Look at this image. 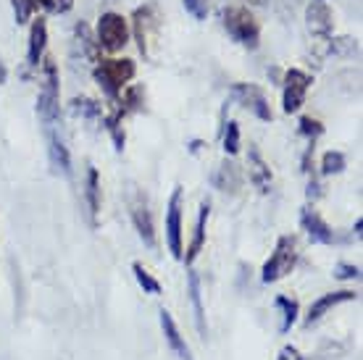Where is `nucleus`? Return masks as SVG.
Masks as SVG:
<instances>
[{"instance_id":"25","label":"nucleus","mask_w":363,"mask_h":360,"mask_svg":"<svg viewBox=\"0 0 363 360\" xmlns=\"http://www.w3.org/2000/svg\"><path fill=\"white\" fill-rule=\"evenodd\" d=\"M72 111L82 118H100L103 116V108L92 98H74L72 100Z\"/></svg>"},{"instance_id":"9","label":"nucleus","mask_w":363,"mask_h":360,"mask_svg":"<svg viewBox=\"0 0 363 360\" xmlns=\"http://www.w3.org/2000/svg\"><path fill=\"white\" fill-rule=\"evenodd\" d=\"M166 244L177 261L184 258V244H182V187H174L169 206H166Z\"/></svg>"},{"instance_id":"16","label":"nucleus","mask_w":363,"mask_h":360,"mask_svg":"<svg viewBox=\"0 0 363 360\" xmlns=\"http://www.w3.org/2000/svg\"><path fill=\"white\" fill-rule=\"evenodd\" d=\"M161 329H164V337H166V344H169V350L177 355L179 360H192V352H190V344L184 342V337H182L179 326L174 321V315L161 308Z\"/></svg>"},{"instance_id":"22","label":"nucleus","mask_w":363,"mask_h":360,"mask_svg":"<svg viewBox=\"0 0 363 360\" xmlns=\"http://www.w3.org/2000/svg\"><path fill=\"white\" fill-rule=\"evenodd\" d=\"M274 305H277L281 310V326H279V332L287 334L292 329V324L298 321V313H300L298 303H295V300H290V298H284V295H279V298L274 300Z\"/></svg>"},{"instance_id":"6","label":"nucleus","mask_w":363,"mask_h":360,"mask_svg":"<svg viewBox=\"0 0 363 360\" xmlns=\"http://www.w3.org/2000/svg\"><path fill=\"white\" fill-rule=\"evenodd\" d=\"M127 208H129V216H132V224H135L137 235L140 240L145 242V247L155 250V221H153V210H150V203H147L145 192L135 184H129L127 189Z\"/></svg>"},{"instance_id":"14","label":"nucleus","mask_w":363,"mask_h":360,"mask_svg":"<svg viewBox=\"0 0 363 360\" xmlns=\"http://www.w3.org/2000/svg\"><path fill=\"white\" fill-rule=\"evenodd\" d=\"M306 21H308V29L316 37H329L335 29V13H332L327 0H313L306 11Z\"/></svg>"},{"instance_id":"24","label":"nucleus","mask_w":363,"mask_h":360,"mask_svg":"<svg viewBox=\"0 0 363 360\" xmlns=\"http://www.w3.org/2000/svg\"><path fill=\"white\" fill-rule=\"evenodd\" d=\"M345 166H347V158H345V153H340V150H327L324 158H321V174H324V176L342 174Z\"/></svg>"},{"instance_id":"18","label":"nucleus","mask_w":363,"mask_h":360,"mask_svg":"<svg viewBox=\"0 0 363 360\" xmlns=\"http://www.w3.org/2000/svg\"><path fill=\"white\" fill-rule=\"evenodd\" d=\"M100 174L95 166H87V176H84V203H87V213H90L92 226L98 224L100 213Z\"/></svg>"},{"instance_id":"7","label":"nucleus","mask_w":363,"mask_h":360,"mask_svg":"<svg viewBox=\"0 0 363 360\" xmlns=\"http://www.w3.org/2000/svg\"><path fill=\"white\" fill-rule=\"evenodd\" d=\"M132 27H135L140 53L150 61V58H153V47H155V43H158V32H161V16H158V9L150 6V3L135 9V13H132Z\"/></svg>"},{"instance_id":"33","label":"nucleus","mask_w":363,"mask_h":360,"mask_svg":"<svg viewBox=\"0 0 363 360\" xmlns=\"http://www.w3.org/2000/svg\"><path fill=\"white\" fill-rule=\"evenodd\" d=\"M6 79H9V69L3 63V55H0V84H6Z\"/></svg>"},{"instance_id":"11","label":"nucleus","mask_w":363,"mask_h":360,"mask_svg":"<svg viewBox=\"0 0 363 360\" xmlns=\"http://www.w3.org/2000/svg\"><path fill=\"white\" fill-rule=\"evenodd\" d=\"M45 140H48V158H50L53 171L58 174V176H72V153H69L66 137H64V132H61V124L48 126Z\"/></svg>"},{"instance_id":"32","label":"nucleus","mask_w":363,"mask_h":360,"mask_svg":"<svg viewBox=\"0 0 363 360\" xmlns=\"http://www.w3.org/2000/svg\"><path fill=\"white\" fill-rule=\"evenodd\" d=\"M277 360H306V358L300 355L298 347H292V344H284V347H281V352H279V358H277Z\"/></svg>"},{"instance_id":"2","label":"nucleus","mask_w":363,"mask_h":360,"mask_svg":"<svg viewBox=\"0 0 363 360\" xmlns=\"http://www.w3.org/2000/svg\"><path fill=\"white\" fill-rule=\"evenodd\" d=\"M92 77L103 90V95L113 103V100H118V95L124 92L129 81L137 77V63L132 58H103V61L95 63Z\"/></svg>"},{"instance_id":"27","label":"nucleus","mask_w":363,"mask_h":360,"mask_svg":"<svg viewBox=\"0 0 363 360\" xmlns=\"http://www.w3.org/2000/svg\"><path fill=\"white\" fill-rule=\"evenodd\" d=\"M300 135L306 137L308 142H316L318 137L324 135V126H321V121L313 116H303L300 118Z\"/></svg>"},{"instance_id":"26","label":"nucleus","mask_w":363,"mask_h":360,"mask_svg":"<svg viewBox=\"0 0 363 360\" xmlns=\"http://www.w3.org/2000/svg\"><path fill=\"white\" fill-rule=\"evenodd\" d=\"M11 6H13V18H16L18 27L29 24L32 16H35V11H37L35 0H11Z\"/></svg>"},{"instance_id":"5","label":"nucleus","mask_w":363,"mask_h":360,"mask_svg":"<svg viewBox=\"0 0 363 360\" xmlns=\"http://www.w3.org/2000/svg\"><path fill=\"white\" fill-rule=\"evenodd\" d=\"M298 240L292 235H284L277 240V247H274L272 258L264 263L261 269V281L264 284H274V281L284 279L287 274H292V269L298 266Z\"/></svg>"},{"instance_id":"35","label":"nucleus","mask_w":363,"mask_h":360,"mask_svg":"<svg viewBox=\"0 0 363 360\" xmlns=\"http://www.w3.org/2000/svg\"><path fill=\"white\" fill-rule=\"evenodd\" d=\"M245 3H250V6H264L266 0H245Z\"/></svg>"},{"instance_id":"19","label":"nucleus","mask_w":363,"mask_h":360,"mask_svg":"<svg viewBox=\"0 0 363 360\" xmlns=\"http://www.w3.org/2000/svg\"><path fill=\"white\" fill-rule=\"evenodd\" d=\"M247 166H250V181L261 192H269L272 189V169L266 166L264 155L258 153L253 145H250V153H247Z\"/></svg>"},{"instance_id":"30","label":"nucleus","mask_w":363,"mask_h":360,"mask_svg":"<svg viewBox=\"0 0 363 360\" xmlns=\"http://www.w3.org/2000/svg\"><path fill=\"white\" fill-rule=\"evenodd\" d=\"M37 9H45L48 13H69L74 9V0H35Z\"/></svg>"},{"instance_id":"21","label":"nucleus","mask_w":363,"mask_h":360,"mask_svg":"<svg viewBox=\"0 0 363 360\" xmlns=\"http://www.w3.org/2000/svg\"><path fill=\"white\" fill-rule=\"evenodd\" d=\"M213 184H216L218 189H224V192H235L240 184H242V176H240V169H237L235 163H221L218 166V171H216V176H213Z\"/></svg>"},{"instance_id":"3","label":"nucleus","mask_w":363,"mask_h":360,"mask_svg":"<svg viewBox=\"0 0 363 360\" xmlns=\"http://www.w3.org/2000/svg\"><path fill=\"white\" fill-rule=\"evenodd\" d=\"M221 24L227 29V35L235 40L237 45L245 50H258L261 45V24L253 16V11L247 6H227L221 13Z\"/></svg>"},{"instance_id":"17","label":"nucleus","mask_w":363,"mask_h":360,"mask_svg":"<svg viewBox=\"0 0 363 360\" xmlns=\"http://www.w3.org/2000/svg\"><path fill=\"white\" fill-rule=\"evenodd\" d=\"M208 216H211V200H203L200 203V210H198V221H195V235H192V242L190 247H187V266H192L195 263V258H198L200 252H203V247H206V226H208Z\"/></svg>"},{"instance_id":"29","label":"nucleus","mask_w":363,"mask_h":360,"mask_svg":"<svg viewBox=\"0 0 363 360\" xmlns=\"http://www.w3.org/2000/svg\"><path fill=\"white\" fill-rule=\"evenodd\" d=\"M184 3V11L190 13L195 21H206L211 13V0H182Z\"/></svg>"},{"instance_id":"12","label":"nucleus","mask_w":363,"mask_h":360,"mask_svg":"<svg viewBox=\"0 0 363 360\" xmlns=\"http://www.w3.org/2000/svg\"><path fill=\"white\" fill-rule=\"evenodd\" d=\"M48 50V21L45 16L32 18L29 24V47H27V69H40Z\"/></svg>"},{"instance_id":"28","label":"nucleus","mask_w":363,"mask_h":360,"mask_svg":"<svg viewBox=\"0 0 363 360\" xmlns=\"http://www.w3.org/2000/svg\"><path fill=\"white\" fill-rule=\"evenodd\" d=\"M224 153L227 155L240 153V124L237 121H229L227 129H224Z\"/></svg>"},{"instance_id":"13","label":"nucleus","mask_w":363,"mask_h":360,"mask_svg":"<svg viewBox=\"0 0 363 360\" xmlns=\"http://www.w3.org/2000/svg\"><path fill=\"white\" fill-rule=\"evenodd\" d=\"M300 226H303V232L308 235L311 242H316V244H335V232H332V226H329L324 218L318 216L316 210H311V208H303V213H300Z\"/></svg>"},{"instance_id":"1","label":"nucleus","mask_w":363,"mask_h":360,"mask_svg":"<svg viewBox=\"0 0 363 360\" xmlns=\"http://www.w3.org/2000/svg\"><path fill=\"white\" fill-rule=\"evenodd\" d=\"M43 84H40V95H37V118L43 129L55 126L61 121V79H58V66L53 58H43Z\"/></svg>"},{"instance_id":"31","label":"nucleus","mask_w":363,"mask_h":360,"mask_svg":"<svg viewBox=\"0 0 363 360\" xmlns=\"http://www.w3.org/2000/svg\"><path fill=\"white\" fill-rule=\"evenodd\" d=\"M358 276H361L358 266H350V263H337L335 266V279H358Z\"/></svg>"},{"instance_id":"4","label":"nucleus","mask_w":363,"mask_h":360,"mask_svg":"<svg viewBox=\"0 0 363 360\" xmlns=\"http://www.w3.org/2000/svg\"><path fill=\"white\" fill-rule=\"evenodd\" d=\"M95 43H98V50H103V53H121L129 45V21L116 11L100 13L98 29H95Z\"/></svg>"},{"instance_id":"20","label":"nucleus","mask_w":363,"mask_h":360,"mask_svg":"<svg viewBox=\"0 0 363 360\" xmlns=\"http://www.w3.org/2000/svg\"><path fill=\"white\" fill-rule=\"evenodd\" d=\"M187 289H190V303H192V313H195V326H198V332L206 337V308H203V289H200L198 271H190V274H187Z\"/></svg>"},{"instance_id":"10","label":"nucleus","mask_w":363,"mask_h":360,"mask_svg":"<svg viewBox=\"0 0 363 360\" xmlns=\"http://www.w3.org/2000/svg\"><path fill=\"white\" fill-rule=\"evenodd\" d=\"M232 98L247 108L253 116H258L261 121H272L274 113H272V106H269V98H266V92L258 87V84H247V81H237L235 87H232Z\"/></svg>"},{"instance_id":"15","label":"nucleus","mask_w":363,"mask_h":360,"mask_svg":"<svg viewBox=\"0 0 363 360\" xmlns=\"http://www.w3.org/2000/svg\"><path fill=\"white\" fill-rule=\"evenodd\" d=\"M358 295H355L353 289H340V292H329V295H321V298L313 303V305L308 308V315H306V326H313L318 324L324 315L332 310V308H337L340 303H350V300H355Z\"/></svg>"},{"instance_id":"8","label":"nucleus","mask_w":363,"mask_h":360,"mask_svg":"<svg viewBox=\"0 0 363 360\" xmlns=\"http://www.w3.org/2000/svg\"><path fill=\"white\" fill-rule=\"evenodd\" d=\"M311 84H313V74L303 72L298 66L287 69L284 79H281V111L284 113H298L303 108V103H306Z\"/></svg>"},{"instance_id":"34","label":"nucleus","mask_w":363,"mask_h":360,"mask_svg":"<svg viewBox=\"0 0 363 360\" xmlns=\"http://www.w3.org/2000/svg\"><path fill=\"white\" fill-rule=\"evenodd\" d=\"M361 229H363V221L358 218V221H355V237H361Z\"/></svg>"},{"instance_id":"23","label":"nucleus","mask_w":363,"mask_h":360,"mask_svg":"<svg viewBox=\"0 0 363 360\" xmlns=\"http://www.w3.org/2000/svg\"><path fill=\"white\" fill-rule=\"evenodd\" d=\"M132 271H135L137 284L145 289L147 295H161V289H164V287H161V281L155 279L153 274H150V271H147L143 263H132Z\"/></svg>"}]
</instances>
